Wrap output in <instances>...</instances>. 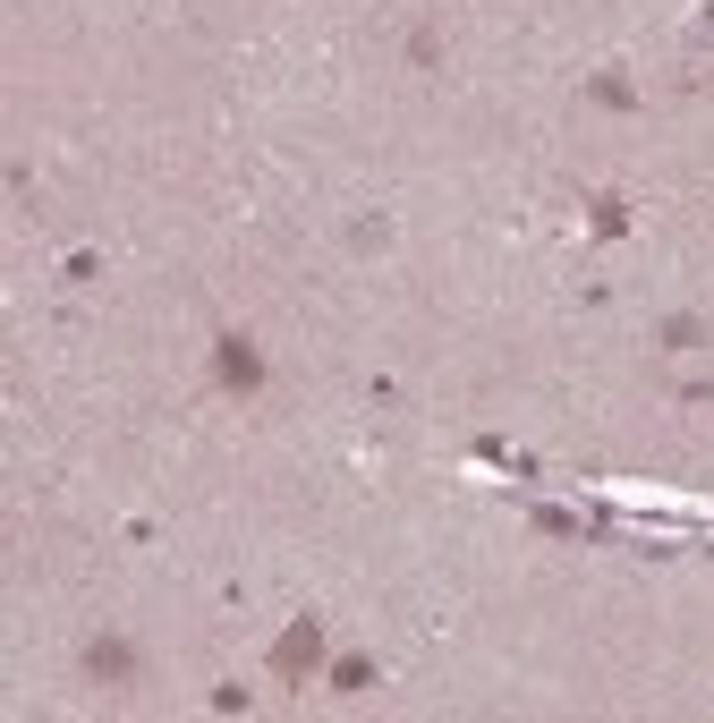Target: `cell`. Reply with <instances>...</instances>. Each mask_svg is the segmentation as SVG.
Here are the masks:
<instances>
[{
  "label": "cell",
  "instance_id": "1",
  "mask_svg": "<svg viewBox=\"0 0 714 723\" xmlns=\"http://www.w3.org/2000/svg\"><path fill=\"white\" fill-rule=\"evenodd\" d=\"M315 656H324V630H315V622H298L290 638L272 647V672H290V681H298V672H306V664H315Z\"/></svg>",
  "mask_w": 714,
  "mask_h": 723
},
{
  "label": "cell",
  "instance_id": "2",
  "mask_svg": "<svg viewBox=\"0 0 714 723\" xmlns=\"http://www.w3.org/2000/svg\"><path fill=\"white\" fill-rule=\"evenodd\" d=\"M86 672H94V681H129L136 656L120 647V638H94V647H86Z\"/></svg>",
  "mask_w": 714,
  "mask_h": 723
},
{
  "label": "cell",
  "instance_id": "3",
  "mask_svg": "<svg viewBox=\"0 0 714 723\" xmlns=\"http://www.w3.org/2000/svg\"><path fill=\"white\" fill-rule=\"evenodd\" d=\"M222 375L230 383H264V358L247 349V341H222Z\"/></svg>",
  "mask_w": 714,
  "mask_h": 723
}]
</instances>
